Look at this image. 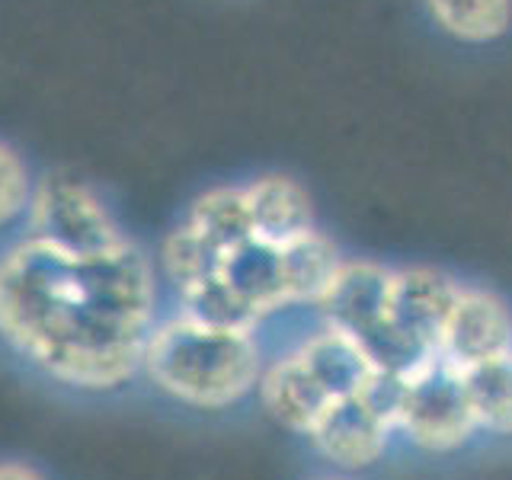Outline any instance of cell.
<instances>
[{"mask_svg":"<svg viewBox=\"0 0 512 480\" xmlns=\"http://www.w3.org/2000/svg\"><path fill=\"white\" fill-rule=\"evenodd\" d=\"M512 352V314L506 304L477 288H461L448 317L439 356L468 368Z\"/></svg>","mask_w":512,"mask_h":480,"instance_id":"cell-7","label":"cell"},{"mask_svg":"<svg viewBox=\"0 0 512 480\" xmlns=\"http://www.w3.org/2000/svg\"><path fill=\"white\" fill-rule=\"evenodd\" d=\"M407 436L429 448L448 452L471 439L477 429L464 372L445 356H429L410 372H400L397 394V423Z\"/></svg>","mask_w":512,"mask_h":480,"instance_id":"cell-3","label":"cell"},{"mask_svg":"<svg viewBox=\"0 0 512 480\" xmlns=\"http://www.w3.org/2000/svg\"><path fill=\"white\" fill-rule=\"evenodd\" d=\"M461 285L432 269H404L388 279V372H410L442 352V336L458 301Z\"/></svg>","mask_w":512,"mask_h":480,"instance_id":"cell-4","label":"cell"},{"mask_svg":"<svg viewBox=\"0 0 512 480\" xmlns=\"http://www.w3.org/2000/svg\"><path fill=\"white\" fill-rule=\"evenodd\" d=\"M477 429L512 436V352L461 368Z\"/></svg>","mask_w":512,"mask_h":480,"instance_id":"cell-11","label":"cell"},{"mask_svg":"<svg viewBox=\"0 0 512 480\" xmlns=\"http://www.w3.org/2000/svg\"><path fill=\"white\" fill-rule=\"evenodd\" d=\"M436 23L464 42H490L512 23V0H426Z\"/></svg>","mask_w":512,"mask_h":480,"instance_id":"cell-12","label":"cell"},{"mask_svg":"<svg viewBox=\"0 0 512 480\" xmlns=\"http://www.w3.org/2000/svg\"><path fill=\"white\" fill-rule=\"evenodd\" d=\"M32 237L74 253H96L125 244L106 208L80 183L61 180V176L48 180L32 202Z\"/></svg>","mask_w":512,"mask_h":480,"instance_id":"cell-5","label":"cell"},{"mask_svg":"<svg viewBox=\"0 0 512 480\" xmlns=\"http://www.w3.org/2000/svg\"><path fill=\"white\" fill-rule=\"evenodd\" d=\"M141 368L160 391L183 404L221 410L260 384V349L250 330L186 314L151 330Z\"/></svg>","mask_w":512,"mask_h":480,"instance_id":"cell-2","label":"cell"},{"mask_svg":"<svg viewBox=\"0 0 512 480\" xmlns=\"http://www.w3.org/2000/svg\"><path fill=\"white\" fill-rule=\"evenodd\" d=\"M26 199H29V180L23 160L0 144V224L20 215L26 208Z\"/></svg>","mask_w":512,"mask_h":480,"instance_id":"cell-13","label":"cell"},{"mask_svg":"<svg viewBox=\"0 0 512 480\" xmlns=\"http://www.w3.org/2000/svg\"><path fill=\"white\" fill-rule=\"evenodd\" d=\"M391 429L394 426L362 394H356L333 400L308 436L317 445V452L333 461L336 468L359 471L381 458Z\"/></svg>","mask_w":512,"mask_h":480,"instance_id":"cell-6","label":"cell"},{"mask_svg":"<svg viewBox=\"0 0 512 480\" xmlns=\"http://www.w3.org/2000/svg\"><path fill=\"white\" fill-rule=\"evenodd\" d=\"M250 221L256 237L272 240V244H285L311 228V202L304 189L285 176H263L253 186L244 189Z\"/></svg>","mask_w":512,"mask_h":480,"instance_id":"cell-10","label":"cell"},{"mask_svg":"<svg viewBox=\"0 0 512 480\" xmlns=\"http://www.w3.org/2000/svg\"><path fill=\"white\" fill-rule=\"evenodd\" d=\"M0 480H45L42 474H36L26 464H13V461H4L0 464Z\"/></svg>","mask_w":512,"mask_h":480,"instance_id":"cell-14","label":"cell"},{"mask_svg":"<svg viewBox=\"0 0 512 480\" xmlns=\"http://www.w3.org/2000/svg\"><path fill=\"white\" fill-rule=\"evenodd\" d=\"M327 480H333V477H327Z\"/></svg>","mask_w":512,"mask_h":480,"instance_id":"cell-15","label":"cell"},{"mask_svg":"<svg viewBox=\"0 0 512 480\" xmlns=\"http://www.w3.org/2000/svg\"><path fill=\"white\" fill-rule=\"evenodd\" d=\"M260 397L272 420H279L292 432H301V436H308L324 410L333 404L330 391L317 381V375L298 352L279 359L260 378Z\"/></svg>","mask_w":512,"mask_h":480,"instance_id":"cell-8","label":"cell"},{"mask_svg":"<svg viewBox=\"0 0 512 480\" xmlns=\"http://www.w3.org/2000/svg\"><path fill=\"white\" fill-rule=\"evenodd\" d=\"M154 282L128 244L74 253L23 240L0 260V336L48 378L112 391L141 368Z\"/></svg>","mask_w":512,"mask_h":480,"instance_id":"cell-1","label":"cell"},{"mask_svg":"<svg viewBox=\"0 0 512 480\" xmlns=\"http://www.w3.org/2000/svg\"><path fill=\"white\" fill-rule=\"evenodd\" d=\"M298 356L308 362V368L330 391L333 400L362 394L381 372L378 362L362 349V343H356L349 333L336 327L317 333L314 340H308L298 349Z\"/></svg>","mask_w":512,"mask_h":480,"instance_id":"cell-9","label":"cell"}]
</instances>
